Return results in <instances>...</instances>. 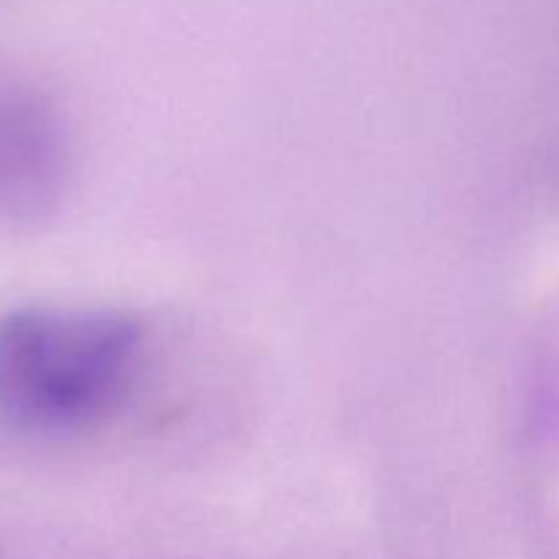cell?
<instances>
[{"label": "cell", "mask_w": 559, "mask_h": 559, "mask_svg": "<svg viewBox=\"0 0 559 559\" xmlns=\"http://www.w3.org/2000/svg\"><path fill=\"white\" fill-rule=\"evenodd\" d=\"M145 328L112 309L25 306L0 317V418L69 437L112 418L134 391Z\"/></svg>", "instance_id": "6da1fadb"}, {"label": "cell", "mask_w": 559, "mask_h": 559, "mask_svg": "<svg viewBox=\"0 0 559 559\" xmlns=\"http://www.w3.org/2000/svg\"><path fill=\"white\" fill-rule=\"evenodd\" d=\"M66 173L63 123L31 85L0 74V224L38 216Z\"/></svg>", "instance_id": "7a4b0ae2"}]
</instances>
